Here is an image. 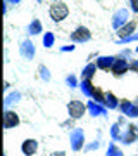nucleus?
Returning a JSON list of instances; mask_svg holds the SVG:
<instances>
[{
    "label": "nucleus",
    "mask_w": 138,
    "mask_h": 156,
    "mask_svg": "<svg viewBox=\"0 0 138 156\" xmlns=\"http://www.w3.org/2000/svg\"><path fill=\"white\" fill-rule=\"evenodd\" d=\"M69 146H71V151L74 153H79V151L85 149L86 146V134L81 127H74L69 132Z\"/></svg>",
    "instance_id": "1"
},
{
    "label": "nucleus",
    "mask_w": 138,
    "mask_h": 156,
    "mask_svg": "<svg viewBox=\"0 0 138 156\" xmlns=\"http://www.w3.org/2000/svg\"><path fill=\"white\" fill-rule=\"evenodd\" d=\"M49 16L54 23H62L69 16V5L66 2H54L49 7Z\"/></svg>",
    "instance_id": "2"
},
{
    "label": "nucleus",
    "mask_w": 138,
    "mask_h": 156,
    "mask_svg": "<svg viewBox=\"0 0 138 156\" xmlns=\"http://www.w3.org/2000/svg\"><path fill=\"white\" fill-rule=\"evenodd\" d=\"M67 116L72 118V120H81L85 115H88V108H86V102L78 99H71L67 102Z\"/></svg>",
    "instance_id": "3"
},
{
    "label": "nucleus",
    "mask_w": 138,
    "mask_h": 156,
    "mask_svg": "<svg viewBox=\"0 0 138 156\" xmlns=\"http://www.w3.org/2000/svg\"><path fill=\"white\" fill-rule=\"evenodd\" d=\"M130 14H131V11L130 9H126V7H119L117 11H114V14H112V21H110V24H112V30H121L126 23H130Z\"/></svg>",
    "instance_id": "4"
},
{
    "label": "nucleus",
    "mask_w": 138,
    "mask_h": 156,
    "mask_svg": "<svg viewBox=\"0 0 138 156\" xmlns=\"http://www.w3.org/2000/svg\"><path fill=\"white\" fill-rule=\"evenodd\" d=\"M19 56H21L22 61H33L35 59V56H36V47L31 42V38L21 40V44H19Z\"/></svg>",
    "instance_id": "5"
},
{
    "label": "nucleus",
    "mask_w": 138,
    "mask_h": 156,
    "mask_svg": "<svg viewBox=\"0 0 138 156\" xmlns=\"http://www.w3.org/2000/svg\"><path fill=\"white\" fill-rule=\"evenodd\" d=\"M69 40H71L72 44H86V42L92 40V31H90V28L79 24L78 28H74V31H71Z\"/></svg>",
    "instance_id": "6"
},
{
    "label": "nucleus",
    "mask_w": 138,
    "mask_h": 156,
    "mask_svg": "<svg viewBox=\"0 0 138 156\" xmlns=\"http://www.w3.org/2000/svg\"><path fill=\"white\" fill-rule=\"evenodd\" d=\"M117 111L124 115L126 118H138V106L135 104V101H130V99H121V104H119V109Z\"/></svg>",
    "instance_id": "7"
},
{
    "label": "nucleus",
    "mask_w": 138,
    "mask_h": 156,
    "mask_svg": "<svg viewBox=\"0 0 138 156\" xmlns=\"http://www.w3.org/2000/svg\"><path fill=\"white\" fill-rule=\"evenodd\" d=\"M119 142L123 146H131L138 142V132L135 130V123H130L126 128H123V134L119 137Z\"/></svg>",
    "instance_id": "8"
},
{
    "label": "nucleus",
    "mask_w": 138,
    "mask_h": 156,
    "mask_svg": "<svg viewBox=\"0 0 138 156\" xmlns=\"http://www.w3.org/2000/svg\"><path fill=\"white\" fill-rule=\"evenodd\" d=\"M21 125V116L17 115V111L14 109H5L4 111V128L5 130H12Z\"/></svg>",
    "instance_id": "9"
},
{
    "label": "nucleus",
    "mask_w": 138,
    "mask_h": 156,
    "mask_svg": "<svg viewBox=\"0 0 138 156\" xmlns=\"http://www.w3.org/2000/svg\"><path fill=\"white\" fill-rule=\"evenodd\" d=\"M86 108H88V115L93 118H105L107 116V113H109V109L104 106V104H100V102H97V101L90 99L88 102H86Z\"/></svg>",
    "instance_id": "10"
},
{
    "label": "nucleus",
    "mask_w": 138,
    "mask_h": 156,
    "mask_svg": "<svg viewBox=\"0 0 138 156\" xmlns=\"http://www.w3.org/2000/svg\"><path fill=\"white\" fill-rule=\"evenodd\" d=\"M128 71H130V59L117 56L114 66H112V69H110V73H112L116 78H119V76H123V75H126Z\"/></svg>",
    "instance_id": "11"
},
{
    "label": "nucleus",
    "mask_w": 138,
    "mask_h": 156,
    "mask_svg": "<svg viewBox=\"0 0 138 156\" xmlns=\"http://www.w3.org/2000/svg\"><path fill=\"white\" fill-rule=\"evenodd\" d=\"M40 142L36 139H24L21 142V153L24 156H35L38 153Z\"/></svg>",
    "instance_id": "12"
},
{
    "label": "nucleus",
    "mask_w": 138,
    "mask_h": 156,
    "mask_svg": "<svg viewBox=\"0 0 138 156\" xmlns=\"http://www.w3.org/2000/svg\"><path fill=\"white\" fill-rule=\"evenodd\" d=\"M116 57L117 56H99L95 64H97V68L100 71H110L112 66H114V62H116Z\"/></svg>",
    "instance_id": "13"
},
{
    "label": "nucleus",
    "mask_w": 138,
    "mask_h": 156,
    "mask_svg": "<svg viewBox=\"0 0 138 156\" xmlns=\"http://www.w3.org/2000/svg\"><path fill=\"white\" fill-rule=\"evenodd\" d=\"M119 104H121V99H117V95L114 92L107 90L105 92V97H104V106L109 111H116V109H119Z\"/></svg>",
    "instance_id": "14"
},
{
    "label": "nucleus",
    "mask_w": 138,
    "mask_h": 156,
    "mask_svg": "<svg viewBox=\"0 0 138 156\" xmlns=\"http://www.w3.org/2000/svg\"><path fill=\"white\" fill-rule=\"evenodd\" d=\"M95 89H97V85H93L92 80H81V83H79V90L83 92V95H85L86 99H92V97H93Z\"/></svg>",
    "instance_id": "15"
},
{
    "label": "nucleus",
    "mask_w": 138,
    "mask_h": 156,
    "mask_svg": "<svg viewBox=\"0 0 138 156\" xmlns=\"http://www.w3.org/2000/svg\"><path fill=\"white\" fill-rule=\"evenodd\" d=\"M42 31H43V24H42V21H40L38 17H35L33 21L28 24V28H26L28 37H36V35H40Z\"/></svg>",
    "instance_id": "16"
},
{
    "label": "nucleus",
    "mask_w": 138,
    "mask_h": 156,
    "mask_svg": "<svg viewBox=\"0 0 138 156\" xmlns=\"http://www.w3.org/2000/svg\"><path fill=\"white\" fill-rule=\"evenodd\" d=\"M133 33H136V21L133 19V21L126 23L121 30H117V35H119V38H126V37H131Z\"/></svg>",
    "instance_id": "17"
},
{
    "label": "nucleus",
    "mask_w": 138,
    "mask_h": 156,
    "mask_svg": "<svg viewBox=\"0 0 138 156\" xmlns=\"http://www.w3.org/2000/svg\"><path fill=\"white\" fill-rule=\"evenodd\" d=\"M22 99V94L19 92V90H14V92H9V94L5 95V101H4V106H5V109H11L12 104H17L19 101Z\"/></svg>",
    "instance_id": "18"
},
{
    "label": "nucleus",
    "mask_w": 138,
    "mask_h": 156,
    "mask_svg": "<svg viewBox=\"0 0 138 156\" xmlns=\"http://www.w3.org/2000/svg\"><path fill=\"white\" fill-rule=\"evenodd\" d=\"M97 64L95 62H88L86 66L83 68V71H81V76H79V80H93L95 76V73H97Z\"/></svg>",
    "instance_id": "19"
},
{
    "label": "nucleus",
    "mask_w": 138,
    "mask_h": 156,
    "mask_svg": "<svg viewBox=\"0 0 138 156\" xmlns=\"http://www.w3.org/2000/svg\"><path fill=\"white\" fill-rule=\"evenodd\" d=\"M123 134V125L121 123L114 122L110 125V140H114V142H119V137Z\"/></svg>",
    "instance_id": "20"
},
{
    "label": "nucleus",
    "mask_w": 138,
    "mask_h": 156,
    "mask_svg": "<svg viewBox=\"0 0 138 156\" xmlns=\"http://www.w3.org/2000/svg\"><path fill=\"white\" fill-rule=\"evenodd\" d=\"M105 156H124V153L121 151V147L114 142V140H110L109 144H107V151H105Z\"/></svg>",
    "instance_id": "21"
},
{
    "label": "nucleus",
    "mask_w": 138,
    "mask_h": 156,
    "mask_svg": "<svg viewBox=\"0 0 138 156\" xmlns=\"http://www.w3.org/2000/svg\"><path fill=\"white\" fill-rule=\"evenodd\" d=\"M42 45H43L45 49L54 47V45H55V35L52 33V31H45L43 37H42Z\"/></svg>",
    "instance_id": "22"
},
{
    "label": "nucleus",
    "mask_w": 138,
    "mask_h": 156,
    "mask_svg": "<svg viewBox=\"0 0 138 156\" xmlns=\"http://www.w3.org/2000/svg\"><path fill=\"white\" fill-rule=\"evenodd\" d=\"M38 76L42 82H45V83H49L50 80H52V75H50V69L45 64H40L38 66Z\"/></svg>",
    "instance_id": "23"
},
{
    "label": "nucleus",
    "mask_w": 138,
    "mask_h": 156,
    "mask_svg": "<svg viewBox=\"0 0 138 156\" xmlns=\"http://www.w3.org/2000/svg\"><path fill=\"white\" fill-rule=\"evenodd\" d=\"M79 83H81V80H79L74 73H69V75L66 76V85L69 87V89H78Z\"/></svg>",
    "instance_id": "24"
},
{
    "label": "nucleus",
    "mask_w": 138,
    "mask_h": 156,
    "mask_svg": "<svg viewBox=\"0 0 138 156\" xmlns=\"http://www.w3.org/2000/svg\"><path fill=\"white\" fill-rule=\"evenodd\" d=\"M131 42H138V31L133 33L131 37H126V38H117L116 45H126V44H131Z\"/></svg>",
    "instance_id": "25"
},
{
    "label": "nucleus",
    "mask_w": 138,
    "mask_h": 156,
    "mask_svg": "<svg viewBox=\"0 0 138 156\" xmlns=\"http://www.w3.org/2000/svg\"><path fill=\"white\" fill-rule=\"evenodd\" d=\"M99 147H100V139H95V140H92V142H86V146H85L83 151L90 153V151H97Z\"/></svg>",
    "instance_id": "26"
},
{
    "label": "nucleus",
    "mask_w": 138,
    "mask_h": 156,
    "mask_svg": "<svg viewBox=\"0 0 138 156\" xmlns=\"http://www.w3.org/2000/svg\"><path fill=\"white\" fill-rule=\"evenodd\" d=\"M128 4H130V11L133 14H138V0H128Z\"/></svg>",
    "instance_id": "27"
},
{
    "label": "nucleus",
    "mask_w": 138,
    "mask_h": 156,
    "mask_svg": "<svg viewBox=\"0 0 138 156\" xmlns=\"http://www.w3.org/2000/svg\"><path fill=\"white\" fill-rule=\"evenodd\" d=\"M130 71L138 73V57H136V59H131V61H130Z\"/></svg>",
    "instance_id": "28"
},
{
    "label": "nucleus",
    "mask_w": 138,
    "mask_h": 156,
    "mask_svg": "<svg viewBox=\"0 0 138 156\" xmlns=\"http://www.w3.org/2000/svg\"><path fill=\"white\" fill-rule=\"evenodd\" d=\"M72 122H76V120H72V118L67 116L66 122H62V123H61V127H64V128H71V130H72V128H74V127H72Z\"/></svg>",
    "instance_id": "29"
},
{
    "label": "nucleus",
    "mask_w": 138,
    "mask_h": 156,
    "mask_svg": "<svg viewBox=\"0 0 138 156\" xmlns=\"http://www.w3.org/2000/svg\"><path fill=\"white\" fill-rule=\"evenodd\" d=\"M76 49V45H64V47H61V52H72V50Z\"/></svg>",
    "instance_id": "30"
},
{
    "label": "nucleus",
    "mask_w": 138,
    "mask_h": 156,
    "mask_svg": "<svg viewBox=\"0 0 138 156\" xmlns=\"http://www.w3.org/2000/svg\"><path fill=\"white\" fill-rule=\"evenodd\" d=\"M50 156H67V153L64 149H59V151H52Z\"/></svg>",
    "instance_id": "31"
},
{
    "label": "nucleus",
    "mask_w": 138,
    "mask_h": 156,
    "mask_svg": "<svg viewBox=\"0 0 138 156\" xmlns=\"http://www.w3.org/2000/svg\"><path fill=\"white\" fill-rule=\"evenodd\" d=\"M7 4H12V5H17V4H21L22 0H5Z\"/></svg>",
    "instance_id": "32"
},
{
    "label": "nucleus",
    "mask_w": 138,
    "mask_h": 156,
    "mask_svg": "<svg viewBox=\"0 0 138 156\" xmlns=\"http://www.w3.org/2000/svg\"><path fill=\"white\" fill-rule=\"evenodd\" d=\"M7 11H9V4H7L5 0H4V16L7 14Z\"/></svg>",
    "instance_id": "33"
},
{
    "label": "nucleus",
    "mask_w": 138,
    "mask_h": 156,
    "mask_svg": "<svg viewBox=\"0 0 138 156\" xmlns=\"http://www.w3.org/2000/svg\"><path fill=\"white\" fill-rule=\"evenodd\" d=\"M135 104H136V106H138V95H136V99H135Z\"/></svg>",
    "instance_id": "34"
},
{
    "label": "nucleus",
    "mask_w": 138,
    "mask_h": 156,
    "mask_svg": "<svg viewBox=\"0 0 138 156\" xmlns=\"http://www.w3.org/2000/svg\"><path fill=\"white\" fill-rule=\"evenodd\" d=\"M50 2H52V4H54V2H62V0H50Z\"/></svg>",
    "instance_id": "35"
},
{
    "label": "nucleus",
    "mask_w": 138,
    "mask_h": 156,
    "mask_svg": "<svg viewBox=\"0 0 138 156\" xmlns=\"http://www.w3.org/2000/svg\"><path fill=\"white\" fill-rule=\"evenodd\" d=\"M135 52H136V54H138V45H136V49H135Z\"/></svg>",
    "instance_id": "36"
},
{
    "label": "nucleus",
    "mask_w": 138,
    "mask_h": 156,
    "mask_svg": "<svg viewBox=\"0 0 138 156\" xmlns=\"http://www.w3.org/2000/svg\"><path fill=\"white\" fill-rule=\"evenodd\" d=\"M36 2H38V4H42V2H43V0H36Z\"/></svg>",
    "instance_id": "37"
},
{
    "label": "nucleus",
    "mask_w": 138,
    "mask_h": 156,
    "mask_svg": "<svg viewBox=\"0 0 138 156\" xmlns=\"http://www.w3.org/2000/svg\"><path fill=\"white\" fill-rule=\"evenodd\" d=\"M4 156H9V154H7V153H4Z\"/></svg>",
    "instance_id": "38"
}]
</instances>
